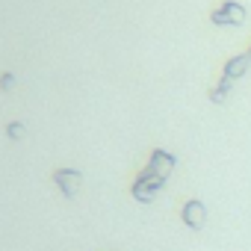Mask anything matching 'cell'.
Masks as SVG:
<instances>
[{
  "instance_id": "obj_7",
  "label": "cell",
  "mask_w": 251,
  "mask_h": 251,
  "mask_svg": "<svg viewBox=\"0 0 251 251\" xmlns=\"http://www.w3.org/2000/svg\"><path fill=\"white\" fill-rule=\"evenodd\" d=\"M230 86H233V80L222 77V80L210 89V100H213V103H227V98H230Z\"/></svg>"
},
{
  "instance_id": "obj_8",
  "label": "cell",
  "mask_w": 251,
  "mask_h": 251,
  "mask_svg": "<svg viewBox=\"0 0 251 251\" xmlns=\"http://www.w3.org/2000/svg\"><path fill=\"white\" fill-rule=\"evenodd\" d=\"M6 130H9V136H12V139H21V136H24V127H21V124H9Z\"/></svg>"
},
{
  "instance_id": "obj_1",
  "label": "cell",
  "mask_w": 251,
  "mask_h": 251,
  "mask_svg": "<svg viewBox=\"0 0 251 251\" xmlns=\"http://www.w3.org/2000/svg\"><path fill=\"white\" fill-rule=\"evenodd\" d=\"M245 18H248V12H245V6L239 0H225V3L219 9H213V15H210V21L216 27H242Z\"/></svg>"
},
{
  "instance_id": "obj_4",
  "label": "cell",
  "mask_w": 251,
  "mask_h": 251,
  "mask_svg": "<svg viewBox=\"0 0 251 251\" xmlns=\"http://www.w3.org/2000/svg\"><path fill=\"white\" fill-rule=\"evenodd\" d=\"M180 216H183V225L192 227V230H201V227L207 225V207H204L198 198H189V201L183 204Z\"/></svg>"
},
{
  "instance_id": "obj_6",
  "label": "cell",
  "mask_w": 251,
  "mask_h": 251,
  "mask_svg": "<svg viewBox=\"0 0 251 251\" xmlns=\"http://www.w3.org/2000/svg\"><path fill=\"white\" fill-rule=\"evenodd\" d=\"M248 65H251L248 53L230 56V59L225 62V68H222V77H227V80H239V77H245V74H248Z\"/></svg>"
},
{
  "instance_id": "obj_5",
  "label": "cell",
  "mask_w": 251,
  "mask_h": 251,
  "mask_svg": "<svg viewBox=\"0 0 251 251\" xmlns=\"http://www.w3.org/2000/svg\"><path fill=\"white\" fill-rule=\"evenodd\" d=\"M53 180H56V186L62 189V195H68V198H74L77 189L83 186V175L74 172V169H59V172L53 175Z\"/></svg>"
},
{
  "instance_id": "obj_2",
  "label": "cell",
  "mask_w": 251,
  "mask_h": 251,
  "mask_svg": "<svg viewBox=\"0 0 251 251\" xmlns=\"http://www.w3.org/2000/svg\"><path fill=\"white\" fill-rule=\"evenodd\" d=\"M175 154H169V151H163V148H157V151H151V160H148V166H145V175H151V177H160V180H169V175L175 172Z\"/></svg>"
},
{
  "instance_id": "obj_9",
  "label": "cell",
  "mask_w": 251,
  "mask_h": 251,
  "mask_svg": "<svg viewBox=\"0 0 251 251\" xmlns=\"http://www.w3.org/2000/svg\"><path fill=\"white\" fill-rule=\"evenodd\" d=\"M248 59H251V48H248Z\"/></svg>"
},
{
  "instance_id": "obj_3",
  "label": "cell",
  "mask_w": 251,
  "mask_h": 251,
  "mask_svg": "<svg viewBox=\"0 0 251 251\" xmlns=\"http://www.w3.org/2000/svg\"><path fill=\"white\" fill-rule=\"evenodd\" d=\"M163 186H166V180H160V177H151V175H145V172H142V175L136 177V183H133V189H130V192H133V198H136V201H142V204H151Z\"/></svg>"
}]
</instances>
